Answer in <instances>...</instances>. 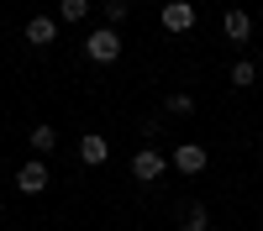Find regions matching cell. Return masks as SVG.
<instances>
[{
	"label": "cell",
	"instance_id": "52a82bcc",
	"mask_svg": "<svg viewBox=\"0 0 263 231\" xmlns=\"http://www.w3.org/2000/svg\"><path fill=\"white\" fill-rule=\"evenodd\" d=\"M27 42H32V48L58 42V21H53V16H32V21H27Z\"/></svg>",
	"mask_w": 263,
	"mask_h": 231
},
{
	"label": "cell",
	"instance_id": "5bb4252c",
	"mask_svg": "<svg viewBox=\"0 0 263 231\" xmlns=\"http://www.w3.org/2000/svg\"><path fill=\"white\" fill-rule=\"evenodd\" d=\"M126 16H132L126 0H105V21H126Z\"/></svg>",
	"mask_w": 263,
	"mask_h": 231
},
{
	"label": "cell",
	"instance_id": "ba28073f",
	"mask_svg": "<svg viewBox=\"0 0 263 231\" xmlns=\"http://www.w3.org/2000/svg\"><path fill=\"white\" fill-rule=\"evenodd\" d=\"M221 32H227L232 42H248V37H253V16H248V11H227V16H221Z\"/></svg>",
	"mask_w": 263,
	"mask_h": 231
},
{
	"label": "cell",
	"instance_id": "3957f363",
	"mask_svg": "<svg viewBox=\"0 0 263 231\" xmlns=\"http://www.w3.org/2000/svg\"><path fill=\"white\" fill-rule=\"evenodd\" d=\"M205 163H211V153L200 142H179L168 153V168H179V174H205Z\"/></svg>",
	"mask_w": 263,
	"mask_h": 231
},
{
	"label": "cell",
	"instance_id": "6da1fadb",
	"mask_svg": "<svg viewBox=\"0 0 263 231\" xmlns=\"http://www.w3.org/2000/svg\"><path fill=\"white\" fill-rule=\"evenodd\" d=\"M168 174V153H158V147H137L132 153V179L137 184H158Z\"/></svg>",
	"mask_w": 263,
	"mask_h": 231
},
{
	"label": "cell",
	"instance_id": "277c9868",
	"mask_svg": "<svg viewBox=\"0 0 263 231\" xmlns=\"http://www.w3.org/2000/svg\"><path fill=\"white\" fill-rule=\"evenodd\" d=\"M48 184H53V174H48V163H42V158H27V163L16 168V189H21V195H42Z\"/></svg>",
	"mask_w": 263,
	"mask_h": 231
},
{
	"label": "cell",
	"instance_id": "5b68a950",
	"mask_svg": "<svg viewBox=\"0 0 263 231\" xmlns=\"http://www.w3.org/2000/svg\"><path fill=\"white\" fill-rule=\"evenodd\" d=\"M158 21H163V32H174V37H184V32L195 27V6H190V0H168V6L158 11Z\"/></svg>",
	"mask_w": 263,
	"mask_h": 231
},
{
	"label": "cell",
	"instance_id": "9c48e42d",
	"mask_svg": "<svg viewBox=\"0 0 263 231\" xmlns=\"http://www.w3.org/2000/svg\"><path fill=\"white\" fill-rule=\"evenodd\" d=\"M179 231H211V210H205L200 200H190V205L179 210Z\"/></svg>",
	"mask_w": 263,
	"mask_h": 231
},
{
	"label": "cell",
	"instance_id": "30bf717a",
	"mask_svg": "<svg viewBox=\"0 0 263 231\" xmlns=\"http://www.w3.org/2000/svg\"><path fill=\"white\" fill-rule=\"evenodd\" d=\"M232 84H237V90L258 84V63H253V58H237V63H232Z\"/></svg>",
	"mask_w": 263,
	"mask_h": 231
},
{
	"label": "cell",
	"instance_id": "4fadbf2b",
	"mask_svg": "<svg viewBox=\"0 0 263 231\" xmlns=\"http://www.w3.org/2000/svg\"><path fill=\"white\" fill-rule=\"evenodd\" d=\"M90 16V0H63L58 6V21H84Z\"/></svg>",
	"mask_w": 263,
	"mask_h": 231
},
{
	"label": "cell",
	"instance_id": "8fae6325",
	"mask_svg": "<svg viewBox=\"0 0 263 231\" xmlns=\"http://www.w3.org/2000/svg\"><path fill=\"white\" fill-rule=\"evenodd\" d=\"M163 111H168V116H179V121L195 116V95H184V90H179V95H168V100H163Z\"/></svg>",
	"mask_w": 263,
	"mask_h": 231
},
{
	"label": "cell",
	"instance_id": "7c38bea8",
	"mask_svg": "<svg viewBox=\"0 0 263 231\" xmlns=\"http://www.w3.org/2000/svg\"><path fill=\"white\" fill-rule=\"evenodd\" d=\"M58 147V132L53 126H32V153H53Z\"/></svg>",
	"mask_w": 263,
	"mask_h": 231
},
{
	"label": "cell",
	"instance_id": "7a4b0ae2",
	"mask_svg": "<svg viewBox=\"0 0 263 231\" xmlns=\"http://www.w3.org/2000/svg\"><path fill=\"white\" fill-rule=\"evenodd\" d=\"M84 58L116 63V58H121V32H116V27H95L90 37H84Z\"/></svg>",
	"mask_w": 263,
	"mask_h": 231
},
{
	"label": "cell",
	"instance_id": "8992f818",
	"mask_svg": "<svg viewBox=\"0 0 263 231\" xmlns=\"http://www.w3.org/2000/svg\"><path fill=\"white\" fill-rule=\"evenodd\" d=\"M79 163H84V168H100V163H111V142H105L100 132L79 137Z\"/></svg>",
	"mask_w": 263,
	"mask_h": 231
}]
</instances>
